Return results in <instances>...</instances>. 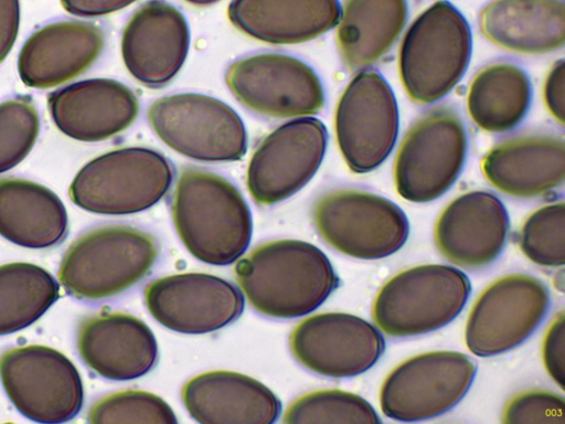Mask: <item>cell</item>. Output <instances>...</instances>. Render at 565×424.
<instances>
[{
    "label": "cell",
    "instance_id": "obj_2",
    "mask_svg": "<svg viewBox=\"0 0 565 424\" xmlns=\"http://www.w3.org/2000/svg\"><path fill=\"white\" fill-rule=\"evenodd\" d=\"M171 214L181 242L201 262L232 264L249 245V206L239 190L217 173L182 169L172 193Z\"/></svg>",
    "mask_w": 565,
    "mask_h": 424
},
{
    "label": "cell",
    "instance_id": "obj_7",
    "mask_svg": "<svg viewBox=\"0 0 565 424\" xmlns=\"http://www.w3.org/2000/svg\"><path fill=\"white\" fill-rule=\"evenodd\" d=\"M173 180L170 161L145 147H126L87 162L70 187L79 208L98 214H131L159 202Z\"/></svg>",
    "mask_w": 565,
    "mask_h": 424
},
{
    "label": "cell",
    "instance_id": "obj_6",
    "mask_svg": "<svg viewBox=\"0 0 565 424\" xmlns=\"http://www.w3.org/2000/svg\"><path fill=\"white\" fill-rule=\"evenodd\" d=\"M467 153L468 135L459 113L448 105L426 110L397 149L393 166L396 191L415 203L436 200L456 182Z\"/></svg>",
    "mask_w": 565,
    "mask_h": 424
},
{
    "label": "cell",
    "instance_id": "obj_23",
    "mask_svg": "<svg viewBox=\"0 0 565 424\" xmlns=\"http://www.w3.org/2000/svg\"><path fill=\"white\" fill-rule=\"evenodd\" d=\"M104 43V32L93 23H49L22 46L18 60L20 78L39 89L60 85L86 71L100 55Z\"/></svg>",
    "mask_w": 565,
    "mask_h": 424
},
{
    "label": "cell",
    "instance_id": "obj_32",
    "mask_svg": "<svg viewBox=\"0 0 565 424\" xmlns=\"http://www.w3.org/2000/svg\"><path fill=\"white\" fill-rule=\"evenodd\" d=\"M565 204L563 201L546 204L524 221L519 233V245L533 263L563 266L565 262Z\"/></svg>",
    "mask_w": 565,
    "mask_h": 424
},
{
    "label": "cell",
    "instance_id": "obj_39",
    "mask_svg": "<svg viewBox=\"0 0 565 424\" xmlns=\"http://www.w3.org/2000/svg\"><path fill=\"white\" fill-rule=\"evenodd\" d=\"M136 0H61L63 8L78 17H100L124 9Z\"/></svg>",
    "mask_w": 565,
    "mask_h": 424
},
{
    "label": "cell",
    "instance_id": "obj_17",
    "mask_svg": "<svg viewBox=\"0 0 565 424\" xmlns=\"http://www.w3.org/2000/svg\"><path fill=\"white\" fill-rule=\"evenodd\" d=\"M151 316L166 328L189 335L218 330L244 308L241 292L224 278L205 273L174 274L145 288Z\"/></svg>",
    "mask_w": 565,
    "mask_h": 424
},
{
    "label": "cell",
    "instance_id": "obj_21",
    "mask_svg": "<svg viewBox=\"0 0 565 424\" xmlns=\"http://www.w3.org/2000/svg\"><path fill=\"white\" fill-rule=\"evenodd\" d=\"M55 126L66 136L86 142L102 141L126 130L139 114L135 93L109 78L79 81L49 95Z\"/></svg>",
    "mask_w": 565,
    "mask_h": 424
},
{
    "label": "cell",
    "instance_id": "obj_18",
    "mask_svg": "<svg viewBox=\"0 0 565 424\" xmlns=\"http://www.w3.org/2000/svg\"><path fill=\"white\" fill-rule=\"evenodd\" d=\"M190 46L183 14L164 0L138 8L125 25L121 55L129 73L141 84L157 88L169 83L182 67Z\"/></svg>",
    "mask_w": 565,
    "mask_h": 424
},
{
    "label": "cell",
    "instance_id": "obj_36",
    "mask_svg": "<svg viewBox=\"0 0 565 424\" xmlns=\"http://www.w3.org/2000/svg\"><path fill=\"white\" fill-rule=\"evenodd\" d=\"M542 357L551 378L564 389L565 383V322L558 314L548 327L542 346Z\"/></svg>",
    "mask_w": 565,
    "mask_h": 424
},
{
    "label": "cell",
    "instance_id": "obj_34",
    "mask_svg": "<svg viewBox=\"0 0 565 424\" xmlns=\"http://www.w3.org/2000/svg\"><path fill=\"white\" fill-rule=\"evenodd\" d=\"M39 129V114L28 96L0 103V173L12 169L28 156Z\"/></svg>",
    "mask_w": 565,
    "mask_h": 424
},
{
    "label": "cell",
    "instance_id": "obj_24",
    "mask_svg": "<svg viewBox=\"0 0 565 424\" xmlns=\"http://www.w3.org/2000/svg\"><path fill=\"white\" fill-rule=\"evenodd\" d=\"M182 402L201 424H271L278 418V398L259 381L234 371L214 370L190 379Z\"/></svg>",
    "mask_w": 565,
    "mask_h": 424
},
{
    "label": "cell",
    "instance_id": "obj_5",
    "mask_svg": "<svg viewBox=\"0 0 565 424\" xmlns=\"http://www.w3.org/2000/svg\"><path fill=\"white\" fill-rule=\"evenodd\" d=\"M471 286L460 269L440 264L411 267L394 275L377 293L372 316L391 337L404 338L437 330L465 307Z\"/></svg>",
    "mask_w": 565,
    "mask_h": 424
},
{
    "label": "cell",
    "instance_id": "obj_27",
    "mask_svg": "<svg viewBox=\"0 0 565 424\" xmlns=\"http://www.w3.org/2000/svg\"><path fill=\"white\" fill-rule=\"evenodd\" d=\"M68 227L66 209L49 188L20 179H0V235L29 248L58 245Z\"/></svg>",
    "mask_w": 565,
    "mask_h": 424
},
{
    "label": "cell",
    "instance_id": "obj_35",
    "mask_svg": "<svg viewBox=\"0 0 565 424\" xmlns=\"http://www.w3.org/2000/svg\"><path fill=\"white\" fill-rule=\"evenodd\" d=\"M508 424H565V401L558 393L531 390L513 396L502 416Z\"/></svg>",
    "mask_w": 565,
    "mask_h": 424
},
{
    "label": "cell",
    "instance_id": "obj_40",
    "mask_svg": "<svg viewBox=\"0 0 565 424\" xmlns=\"http://www.w3.org/2000/svg\"><path fill=\"white\" fill-rule=\"evenodd\" d=\"M191 4H194V6H209V4H212V3H215L220 0H184Z\"/></svg>",
    "mask_w": 565,
    "mask_h": 424
},
{
    "label": "cell",
    "instance_id": "obj_37",
    "mask_svg": "<svg viewBox=\"0 0 565 424\" xmlns=\"http://www.w3.org/2000/svg\"><path fill=\"white\" fill-rule=\"evenodd\" d=\"M543 99L550 115L561 125L565 119V63L559 60L547 73L543 86Z\"/></svg>",
    "mask_w": 565,
    "mask_h": 424
},
{
    "label": "cell",
    "instance_id": "obj_1",
    "mask_svg": "<svg viewBox=\"0 0 565 424\" xmlns=\"http://www.w3.org/2000/svg\"><path fill=\"white\" fill-rule=\"evenodd\" d=\"M236 282L260 315L292 319L317 309L338 285L327 255L299 240L255 246L235 265Z\"/></svg>",
    "mask_w": 565,
    "mask_h": 424
},
{
    "label": "cell",
    "instance_id": "obj_9",
    "mask_svg": "<svg viewBox=\"0 0 565 424\" xmlns=\"http://www.w3.org/2000/svg\"><path fill=\"white\" fill-rule=\"evenodd\" d=\"M148 121L156 135L174 151L200 161L239 160L247 135L237 113L211 96L182 93L151 104Z\"/></svg>",
    "mask_w": 565,
    "mask_h": 424
},
{
    "label": "cell",
    "instance_id": "obj_4",
    "mask_svg": "<svg viewBox=\"0 0 565 424\" xmlns=\"http://www.w3.org/2000/svg\"><path fill=\"white\" fill-rule=\"evenodd\" d=\"M472 52V35L462 13L438 0L408 26L398 51V75L408 97L429 105L446 95L465 75Z\"/></svg>",
    "mask_w": 565,
    "mask_h": 424
},
{
    "label": "cell",
    "instance_id": "obj_38",
    "mask_svg": "<svg viewBox=\"0 0 565 424\" xmlns=\"http://www.w3.org/2000/svg\"><path fill=\"white\" fill-rule=\"evenodd\" d=\"M19 0H0V63L11 51L19 31Z\"/></svg>",
    "mask_w": 565,
    "mask_h": 424
},
{
    "label": "cell",
    "instance_id": "obj_15",
    "mask_svg": "<svg viewBox=\"0 0 565 424\" xmlns=\"http://www.w3.org/2000/svg\"><path fill=\"white\" fill-rule=\"evenodd\" d=\"M327 144V128L315 117H300L274 129L248 163L246 182L253 199L273 205L297 193L319 169Z\"/></svg>",
    "mask_w": 565,
    "mask_h": 424
},
{
    "label": "cell",
    "instance_id": "obj_22",
    "mask_svg": "<svg viewBox=\"0 0 565 424\" xmlns=\"http://www.w3.org/2000/svg\"><path fill=\"white\" fill-rule=\"evenodd\" d=\"M84 363L113 381L140 378L156 364L158 346L151 329L138 317L103 311L85 319L77 333Z\"/></svg>",
    "mask_w": 565,
    "mask_h": 424
},
{
    "label": "cell",
    "instance_id": "obj_26",
    "mask_svg": "<svg viewBox=\"0 0 565 424\" xmlns=\"http://www.w3.org/2000/svg\"><path fill=\"white\" fill-rule=\"evenodd\" d=\"M339 0H232L231 23L241 32L270 44L311 41L337 26Z\"/></svg>",
    "mask_w": 565,
    "mask_h": 424
},
{
    "label": "cell",
    "instance_id": "obj_10",
    "mask_svg": "<svg viewBox=\"0 0 565 424\" xmlns=\"http://www.w3.org/2000/svg\"><path fill=\"white\" fill-rule=\"evenodd\" d=\"M0 379L15 409L33 422H67L82 409L81 375L53 348L29 344L7 350L0 357Z\"/></svg>",
    "mask_w": 565,
    "mask_h": 424
},
{
    "label": "cell",
    "instance_id": "obj_33",
    "mask_svg": "<svg viewBox=\"0 0 565 424\" xmlns=\"http://www.w3.org/2000/svg\"><path fill=\"white\" fill-rule=\"evenodd\" d=\"M90 423L177 424L174 412L160 396L140 390L110 393L96 401L89 412Z\"/></svg>",
    "mask_w": 565,
    "mask_h": 424
},
{
    "label": "cell",
    "instance_id": "obj_16",
    "mask_svg": "<svg viewBox=\"0 0 565 424\" xmlns=\"http://www.w3.org/2000/svg\"><path fill=\"white\" fill-rule=\"evenodd\" d=\"M289 348L306 369L329 378H350L373 367L385 349L382 333L361 317L322 312L301 320Z\"/></svg>",
    "mask_w": 565,
    "mask_h": 424
},
{
    "label": "cell",
    "instance_id": "obj_8",
    "mask_svg": "<svg viewBox=\"0 0 565 424\" xmlns=\"http://www.w3.org/2000/svg\"><path fill=\"white\" fill-rule=\"evenodd\" d=\"M318 234L335 251L360 259H377L406 242L408 220L393 201L359 189H334L313 204Z\"/></svg>",
    "mask_w": 565,
    "mask_h": 424
},
{
    "label": "cell",
    "instance_id": "obj_12",
    "mask_svg": "<svg viewBox=\"0 0 565 424\" xmlns=\"http://www.w3.org/2000/svg\"><path fill=\"white\" fill-rule=\"evenodd\" d=\"M338 147L349 169L380 167L398 134V107L386 80L374 70L359 72L341 94L334 114Z\"/></svg>",
    "mask_w": 565,
    "mask_h": 424
},
{
    "label": "cell",
    "instance_id": "obj_19",
    "mask_svg": "<svg viewBox=\"0 0 565 424\" xmlns=\"http://www.w3.org/2000/svg\"><path fill=\"white\" fill-rule=\"evenodd\" d=\"M509 229L508 211L498 197L488 191H470L443 210L434 239L449 262L466 268H482L500 256Z\"/></svg>",
    "mask_w": 565,
    "mask_h": 424
},
{
    "label": "cell",
    "instance_id": "obj_20",
    "mask_svg": "<svg viewBox=\"0 0 565 424\" xmlns=\"http://www.w3.org/2000/svg\"><path fill=\"white\" fill-rule=\"evenodd\" d=\"M489 183L514 198H537L564 184L565 142L552 132H526L495 144L482 158Z\"/></svg>",
    "mask_w": 565,
    "mask_h": 424
},
{
    "label": "cell",
    "instance_id": "obj_30",
    "mask_svg": "<svg viewBox=\"0 0 565 424\" xmlns=\"http://www.w3.org/2000/svg\"><path fill=\"white\" fill-rule=\"evenodd\" d=\"M58 295V284L46 269L30 263L1 265L0 336L32 325Z\"/></svg>",
    "mask_w": 565,
    "mask_h": 424
},
{
    "label": "cell",
    "instance_id": "obj_28",
    "mask_svg": "<svg viewBox=\"0 0 565 424\" xmlns=\"http://www.w3.org/2000/svg\"><path fill=\"white\" fill-rule=\"evenodd\" d=\"M406 0H344L335 41L344 66L353 72L382 60L401 35Z\"/></svg>",
    "mask_w": 565,
    "mask_h": 424
},
{
    "label": "cell",
    "instance_id": "obj_29",
    "mask_svg": "<svg viewBox=\"0 0 565 424\" xmlns=\"http://www.w3.org/2000/svg\"><path fill=\"white\" fill-rule=\"evenodd\" d=\"M533 96L527 73L518 64L500 61L482 67L467 92V110L483 131L503 134L526 117Z\"/></svg>",
    "mask_w": 565,
    "mask_h": 424
},
{
    "label": "cell",
    "instance_id": "obj_13",
    "mask_svg": "<svg viewBox=\"0 0 565 424\" xmlns=\"http://www.w3.org/2000/svg\"><path fill=\"white\" fill-rule=\"evenodd\" d=\"M544 283L526 274L492 282L473 303L465 329L467 348L478 357L503 353L521 344L550 308Z\"/></svg>",
    "mask_w": 565,
    "mask_h": 424
},
{
    "label": "cell",
    "instance_id": "obj_14",
    "mask_svg": "<svg viewBox=\"0 0 565 424\" xmlns=\"http://www.w3.org/2000/svg\"><path fill=\"white\" fill-rule=\"evenodd\" d=\"M225 82L241 104L267 117L313 115L324 106V89L317 73L286 54L242 57L227 67Z\"/></svg>",
    "mask_w": 565,
    "mask_h": 424
},
{
    "label": "cell",
    "instance_id": "obj_25",
    "mask_svg": "<svg viewBox=\"0 0 565 424\" xmlns=\"http://www.w3.org/2000/svg\"><path fill=\"white\" fill-rule=\"evenodd\" d=\"M482 35L522 55L554 52L565 42L564 0H491L479 13Z\"/></svg>",
    "mask_w": 565,
    "mask_h": 424
},
{
    "label": "cell",
    "instance_id": "obj_3",
    "mask_svg": "<svg viewBox=\"0 0 565 424\" xmlns=\"http://www.w3.org/2000/svg\"><path fill=\"white\" fill-rule=\"evenodd\" d=\"M159 246L153 235L127 224L94 227L66 250L58 280L71 296L97 301L138 284L153 267Z\"/></svg>",
    "mask_w": 565,
    "mask_h": 424
},
{
    "label": "cell",
    "instance_id": "obj_31",
    "mask_svg": "<svg viewBox=\"0 0 565 424\" xmlns=\"http://www.w3.org/2000/svg\"><path fill=\"white\" fill-rule=\"evenodd\" d=\"M285 423L379 424L372 405L362 396L342 390H318L296 399L285 412Z\"/></svg>",
    "mask_w": 565,
    "mask_h": 424
},
{
    "label": "cell",
    "instance_id": "obj_11",
    "mask_svg": "<svg viewBox=\"0 0 565 424\" xmlns=\"http://www.w3.org/2000/svg\"><path fill=\"white\" fill-rule=\"evenodd\" d=\"M477 367L457 351H430L395 367L380 391L383 414L402 422L439 416L452 409L470 389Z\"/></svg>",
    "mask_w": 565,
    "mask_h": 424
}]
</instances>
